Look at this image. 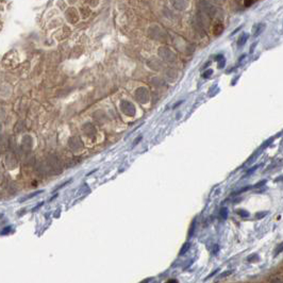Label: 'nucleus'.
<instances>
[{
    "label": "nucleus",
    "mask_w": 283,
    "mask_h": 283,
    "mask_svg": "<svg viewBox=\"0 0 283 283\" xmlns=\"http://www.w3.org/2000/svg\"><path fill=\"white\" fill-rule=\"evenodd\" d=\"M188 247H190V244H188V243H186V244L183 246V248L181 249V251H180V254H184V253H185V252L187 251Z\"/></svg>",
    "instance_id": "1"
},
{
    "label": "nucleus",
    "mask_w": 283,
    "mask_h": 283,
    "mask_svg": "<svg viewBox=\"0 0 283 283\" xmlns=\"http://www.w3.org/2000/svg\"><path fill=\"white\" fill-rule=\"evenodd\" d=\"M227 214H228V210L226 209V208H223V209L220 211V215H221V217H223V218H226V217H227Z\"/></svg>",
    "instance_id": "2"
},
{
    "label": "nucleus",
    "mask_w": 283,
    "mask_h": 283,
    "mask_svg": "<svg viewBox=\"0 0 283 283\" xmlns=\"http://www.w3.org/2000/svg\"><path fill=\"white\" fill-rule=\"evenodd\" d=\"M238 214H241V215H242V214H243V215H245L244 217L248 216V213H247V212H245V211H241V210H240V211H238Z\"/></svg>",
    "instance_id": "3"
}]
</instances>
